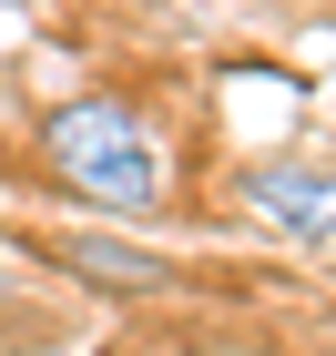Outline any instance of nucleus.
<instances>
[{
    "label": "nucleus",
    "instance_id": "nucleus-2",
    "mask_svg": "<svg viewBox=\"0 0 336 356\" xmlns=\"http://www.w3.org/2000/svg\"><path fill=\"white\" fill-rule=\"evenodd\" d=\"M245 204L275 224V234H296V245H336V173H316V163L245 173Z\"/></svg>",
    "mask_w": 336,
    "mask_h": 356
},
{
    "label": "nucleus",
    "instance_id": "nucleus-1",
    "mask_svg": "<svg viewBox=\"0 0 336 356\" xmlns=\"http://www.w3.org/2000/svg\"><path fill=\"white\" fill-rule=\"evenodd\" d=\"M41 153H51V173L72 193H92L102 214H143V204L163 193V153H153V133H143L122 102H61L51 122H41Z\"/></svg>",
    "mask_w": 336,
    "mask_h": 356
},
{
    "label": "nucleus",
    "instance_id": "nucleus-3",
    "mask_svg": "<svg viewBox=\"0 0 336 356\" xmlns=\"http://www.w3.org/2000/svg\"><path fill=\"white\" fill-rule=\"evenodd\" d=\"M61 265L92 275L102 296H163V285H173L163 254H153V245H122V234H72V245H61Z\"/></svg>",
    "mask_w": 336,
    "mask_h": 356
},
{
    "label": "nucleus",
    "instance_id": "nucleus-4",
    "mask_svg": "<svg viewBox=\"0 0 336 356\" xmlns=\"http://www.w3.org/2000/svg\"><path fill=\"white\" fill-rule=\"evenodd\" d=\"M0 296H10V275H0Z\"/></svg>",
    "mask_w": 336,
    "mask_h": 356
}]
</instances>
